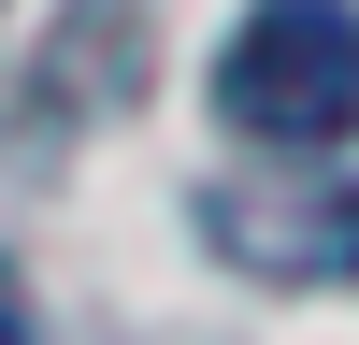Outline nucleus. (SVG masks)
I'll return each instance as SVG.
<instances>
[{
  "label": "nucleus",
  "mask_w": 359,
  "mask_h": 345,
  "mask_svg": "<svg viewBox=\"0 0 359 345\" xmlns=\"http://www.w3.org/2000/svg\"><path fill=\"white\" fill-rule=\"evenodd\" d=\"M216 115L273 158L359 130V0H245V29L216 43Z\"/></svg>",
  "instance_id": "nucleus-1"
},
{
  "label": "nucleus",
  "mask_w": 359,
  "mask_h": 345,
  "mask_svg": "<svg viewBox=\"0 0 359 345\" xmlns=\"http://www.w3.org/2000/svg\"><path fill=\"white\" fill-rule=\"evenodd\" d=\"M201 245L259 288H359V187L331 172H245L201 187Z\"/></svg>",
  "instance_id": "nucleus-2"
},
{
  "label": "nucleus",
  "mask_w": 359,
  "mask_h": 345,
  "mask_svg": "<svg viewBox=\"0 0 359 345\" xmlns=\"http://www.w3.org/2000/svg\"><path fill=\"white\" fill-rule=\"evenodd\" d=\"M0 345H29V302H15V273H0Z\"/></svg>",
  "instance_id": "nucleus-3"
}]
</instances>
